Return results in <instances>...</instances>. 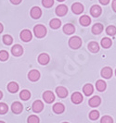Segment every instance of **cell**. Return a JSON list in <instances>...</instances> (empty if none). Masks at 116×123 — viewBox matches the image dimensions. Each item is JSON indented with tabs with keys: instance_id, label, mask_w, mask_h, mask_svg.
Instances as JSON below:
<instances>
[{
	"instance_id": "26",
	"label": "cell",
	"mask_w": 116,
	"mask_h": 123,
	"mask_svg": "<svg viewBox=\"0 0 116 123\" xmlns=\"http://www.w3.org/2000/svg\"><path fill=\"white\" fill-rule=\"evenodd\" d=\"M88 49L91 51L92 53H97L99 51V45L97 42H90L88 43Z\"/></svg>"
},
{
	"instance_id": "17",
	"label": "cell",
	"mask_w": 116,
	"mask_h": 123,
	"mask_svg": "<svg viewBox=\"0 0 116 123\" xmlns=\"http://www.w3.org/2000/svg\"><path fill=\"white\" fill-rule=\"evenodd\" d=\"M49 60H50V57L47 53H42L38 56V62L41 65H47L49 62Z\"/></svg>"
},
{
	"instance_id": "36",
	"label": "cell",
	"mask_w": 116,
	"mask_h": 123,
	"mask_svg": "<svg viewBox=\"0 0 116 123\" xmlns=\"http://www.w3.org/2000/svg\"><path fill=\"white\" fill-rule=\"evenodd\" d=\"M42 4L45 7H51L54 5V0H42Z\"/></svg>"
},
{
	"instance_id": "41",
	"label": "cell",
	"mask_w": 116,
	"mask_h": 123,
	"mask_svg": "<svg viewBox=\"0 0 116 123\" xmlns=\"http://www.w3.org/2000/svg\"><path fill=\"white\" fill-rule=\"evenodd\" d=\"M2 97H3V92L0 91V99H2Z\"/></svg>"
},
{
	"instance_id": "30",
	"label": "cell",
	"mask_w": 116,
	"mask_h": 123,
	"mask_svg": "<svg viewBox=\"0 0 116 123\" xmlns=\"http://www.w3.org/2000/svg\"><path fill=\"white\" fill-rule=\"evenodd\" d=\"M2 40H3V43H5L6 45H10V44L13 43V38L10 36L9 34L4 35L3 38H2Z\"/></svg>"
},
{
	"instance_id": "11",
	"label": "cell",
	"mask_w": 116,
	"mask_h": 123,
	"mask_svg": "<svg viewBox=\"0 0 116 123\" xmlns=\"http://www.w3.org/2000/svg\"><path fill=\"white\" fill-rule=\"evenodd\" d=\"M56 93L60 98H65L68 95V90L63 86H60L56 88Z\"/></svg>"
},
{
	"instance_id": "40",
	"label": "cell",
	"mask_w": 116,
	"mask_h": 123,
	"mask_svg": "<svg viewBox=\"0 0 116 123\" xmlns=\"http://www.w3.org/2000/svg\"><path fill=\"white\" fill-rule=\"evenodd\" d=\"M3 29H4V27H3V25L0 23V33L3 31Z\"/></svg>"
},
{
	"instance_id": "14",
	"label": "cell",
	"mask_w": 116,
	"mask_h": 123,
	"mask_svg": "<svg viewBox=\"0 0 116 123\" xmlns=\"http://www.w3.org/2000/svg\"><path fill=\"white\" fill-rule=\"evenodd\" d=\"M100 103H101V99H100L99 96H97V95L93 96L88 101V105H90L91 107H97V106H98V105H100Z\"/></svg>"
},
{
	"instance_id": "32",
	"label": "cell",
	"mask_w": 116,
	"mask_h": 123,
	"mask_svg": "<svg viewBox=\"0 0 116 123\" xmlns=\"http://www.w3.org/2000/svg\"><path fill=\"white\" fill-rule=\"evenodd\" d=\"M27 122L28 123H39L40 122V119L39 117L35 116V115H31L30 117H28L27 118Z\"/></svg>"
},
{
	"instance_id": "44",
	"label": "cell",
	"mask_w": 116,
	"mask_h": 123,
	"mask_svg": "<svg viewBox=\"0 0 116 123\" xmlns=\"http://www.w3.org/2000/svg\"><path fill=\"white\" fill-rule=\"evenodd\" d=\"M62 123H69V122H62Z\"/></svg>"
},
{
	"instance_id": "1",
	"label": "cell",
	"mask_w": 116,
	"mask_h": 123,
	"mask_svg": "<svg viewBox=\"0 0 116 123\" xmlns=\"http://www.w3.org/2000/svg\"><path fill=\"white\" fill-rule=\"evenodd\" d=\"M34 32L37 38H43L47 34V28L44 25L38 24L34 28Z\"/></svg>"
},
{
	"instance_id": "22",
	"label": "cell",
	"mask_w": 116,
	"mask_h": 123,
	"mask_svg": "<svg viewBox=\"0 0 116 123\" xmlns=\"http://www.w3.org/2000/svg\"><path fill=\"white\" fill-rule=\"evenodd\" d=\"M101 43V46H102L103 48L108 49V48H110V46H111V44H112V41H111V39L108 38V37H104V38H102L101 43Z\"/></svg>"
},
{
	"instance_id": "28",
	"label": "cell",
	"mask_w": 116,
	"mask_h": 123,
	"mask_svg": "<svg viewBox=\"0 0 116 123\" xmlns=\"http://www.w3.org/2000/svg\"><path fill=\"white\" fill-rule=\"evenodd\" d=\"M31 97V92L28 90H22L20 92V98L23 101H27L28 99H30Z\"/></svg>"
},
{
	"instance_id": "7",
	"label": "cell",
	"mask_w": 116,
	"mask_h": 123,
	"mask_svg": "<svg viewBox=\"0 0 116 123\" xmlns=\"http://www.w3.org/2000/svg\"><path fill=\"white\" fill-rule=\"evenodd\" d=\"M68 12V7L65 5H59L56 7V14L59 17H63L65 16Z\"/></svg>"
},
{
	"instance_id": "8",
	"label": "cell",
	"mask_w": 116,
	"mask_h": 123,
	"mask_svg": "<svg viewBox=\"0 0 116 123\" xmlns=\"http://www.w3.org/2000/svg\"><path fill=\"white\" fill-rule=\"evenodd\" d=\"M72 102H73V104H75V105H78L80 103H82V101H83V95H82V93L81 92H73V94H72Z\"/></svg>"
},
{
	"instance_id": "5",
	"label": "cell",
	"mask_w": 116,
	"mask_h": 123,
	"mask_svg": "<svg viewBox=\"0 0 116 123\" xmlns=\"http://www.w3.org/2000/svg\"><path fill=\"white\" fill-rule=\"evenodd\" d=\"M20 39L23 41V42H29L32 40V32H31L30 30H27V29H25L23 31H21L20 32Z\"/></svg>"
},
{
	"instance_id": "45",
	"label": "cell",
	"mask_w": 116,
	"mask_h": 123,
	"mask_svg": "<svg viewBox=\"0 0 116 123\" xmlns=\"http://www.w3.org/2000/svg\"><path fill=\"white\" fill-rule=\"evenodd\" d=\"M115 75H116V69H115Z\"/></svg>"
},
{
	"instance_id": "15",
	"label": "cell",
	"mask_w": 116,
	"mask_h": 123,
	"mask_svg": "<svg viewBox=\"0 0 116 123\" xmlns=\"http://www.w3.org/2000/svg\"><path fill=\"white\" fill-rule=\"evenodd\" d=\"M41 15H42V10L40 9V7H38V6H34L32 9H31V16H32V18H39L41 17Z\"/></svg>"
},
{
	"instance_id": "27",
	"label": "cell",
	"mask_w": 116,
	"mask_h": 123,
	"mask_svg": "<svg viewBox=\"0 0 116 123\" xmlns=\"http://www.w3.org/2000/svg\"><path fill=\"white\" fill-rule=\"evenodd\" d=\"M61 25V19L59 18H52L49 22V26L52 28V29H59Z\"/></svg>"
},
{
	"instance_id": "3",
	"label": "cell",
	"mask_w": 116,
	"mask_h": 123,
	"mask_svg": "<svg viewBox=\"0 0 116 123\" xmlns=\"http://www.w3.org/2000/svg\"><path fill=\"white\" fill-rule=\"evenodd\" d=\"M43 99L48 104H51L52 102L55 101V94L51 91H46L43 93Z\"/></svg>"
},
{
	"instance_id": "33",
	"label": "cell",
	"mask_w": 116,
	"mask_h": 123,
	"mask_svg": "<svg viewBox=\"0 0 116 123\" xmlns=\"http://www.w3.org/2000/svg\"><path fill=\"white\" fill-rule=\"evenodd\" d=\"M8 56H9V55H8V53L7 52L6 50H1L0 51V60L1 61H6V60H7L8 59Z\"/></svg>"
},
{
	"instance_id": "9",
	"label": "cell",
	"mask_w": 116,
	"mask_h": 123,
	"mask_svg": "<svg viewBox=\"0 0 116 123\" xmlns=\"http://www.w3.org/2000/svg\"><path fill=\"white\" fill-rule=\"evenodd\" d=\"M11 110L14 114H20L23 110V105L20 102H14L11 105Z\"/></svg>"
},
{
	"instance_id": "19",
	"label": "cell",
	"mask_w": 116,
	"mask_h": 123,
	"mask_svg": "<svg viewBox=\"0 0 116 123\" xmlns=\"http://www.w3.org/2000/svg\"><path fill=\"white\" fill-rule=\"evenodd\" d=\"M64 110H65V106L61 103H56L55 105H53V111L56 114H61L64 112Z\"/></svg>"
},
{
	"instance_id": "31",
	"label": "cell",
	"mask_w": 116,
	"mask_h": 123,
	"mask_svg": "<svg viewBox=\"0 0 116 123\" xmlns=\"http://www.w3.org/2000/svg\"><path fill=\"white\" fill-rule=\"evenodd\" d=\"M98 117H99V112L97 110H92L89 113V118L91 120H97Z\"/></svg>"
},
{
	"instance_id": "6",
	"label": "cell",
	"mask_w": 116,
	"mask_h": 123,
	"mask_svg": "<svg viewBox=\"0 0 116 123\" xmlns=\"http://www.w3.org/2000/svg\"><path fill=\"white\" fill-rule=\"evenodd\" d=\"M28 79L31 81H37L40 79V72L37 69H32L28 73Z\"/></svg>"
},
{
	"instance_id": "42",
	"label": "cell",
	"mask_w": 116,
	"mask_h": 123,
	"mask_svg": "<svg viewBox=\"0 0 116 123\" xmlns=\"http://www.w3.org/2000/svg\"><path fill=\"white\" fill-rule=\"evenodd\" d=\"M59 2H63V1H65V0H58Z\"/></svg>"
},
{
	"instance_id": "38",
	"label": "cell",
	"mask_w": 116,
	"mask_h": 123,
	"mask_svg": "<svg viewBox=\"0 0 116 123\" xmlns=\"http://www.w3.org/2000/svg\"><path fill=\"white\" fill-rule=\"evenodd\" d=\"M10 2L12 4H14V5H18V4H20L21 2V0H10Z\"/></svg>"
},
{
	"instance_id": "39",
	"label": "cell",
	"mask_w": 116,
	"mask_h": 123,
	"mask_svg": "<svg viewBox=\"0 0 116 123\" xmlns=\"http://www.w3.org/2000/svg\"><path fill=\"white\" fill-rule=\"evenodd\" d=\"M112 9L116 12V0H112Z\"/></svg>"
},
{
	"instance_id": "34",
	"label": "cell",
	"mask_w": 116,
	"mask_h": 123,
	"mask_svg": "<svg viewBox=\"0 0 116 123\" xmlns=\"http://www.w3.org/2000/svg\"><path fill=\"white\" fill-rule=\"evenodd\" d=\"M8 111V106L5 103H0V115H4Z\"/></svg>"
},
{
	"instance_id": "12",
	"label": "cell",
	"mask_w": 116,
	"mask_h": 123,
	"mask_svg": "<svg viewBox=\"0 0 116 123\" xmlns=\"http://www.w3.org/2000/svg\"><path fill=\"white\" fill-rule=\"evenodd\" d=\"M11 53H12V55L14 56H20V55H22V53H23V48L20 44H15V45H13L12 48H11Z\"/></svg>"
},
{
	"instance_id": "23",
	"label": "cell",
	"mask_w": 116,
	"mask_h": 123,
	"mask_svg": "<svg viewBox=\"0 0 116 123\" xmlns=\"http://www.w3.org/2000/svg\"><path fill=\"white\" fill-rule=\"evenodd\" d=\"M106 82L102 80H97V82H96V88H97V90H98V92H104L105 91V89H106Z\"/></svg>"
},
{
	"instance_id": "35",
	"label": "cell",
	"mask_w": 116,
	"mask_h": 123,
	"mask_svg": "<svg viewBox=\"0 0 116 123\" xmlns=\"http://www.w3.org/2000/svg\"><path fill=\"white\" fill-rule=\"evenodd\" d=\"M100 123H113V119L110 116H103L100 119Z\"/></svg>"
},
{
	"instance_id": "13",
	"label": "cell",
	"mask_w": 116,
	"mask_h": 123,
	"mask_svg": "<svg viewBox=\"0 0 116 123\" xmlns=\"http://www.w3.org/2000/svg\"><path fill=\"white\" fill-rule=\"evenodd\" d=\"M112 73H113L112 72V69L110 67H105V68H103L101 69V72H100L101 77H103L104 79H110V77L112 76Z\"/></svg>"
},
{
	"instance_id": "16",
	"label": "cell",
	"mask_w": 116,
	"mask_h": 123,
	"mask_svg": "<svg viewBox=\"0 0 116 123\" xmlns=\"http://www.w3.org/2000/svg\"><path fill=\"white\" fill-rule=\"evenodd\" d=\"M72 10H73V12L74 14L79 15V14H81L84 11V6L81 3H74L72 6Z\"/></svg>"
},
{
	"instance_id": "4",
	"label": "cell",
	"mask_w": 116,
	"mask_h": 123,
	"mask_svg": "<svg viewBox=\"0 0 116 123\" xmlns=\"http://www.w3.org/2000/svg\"><path fill=\"white\" fill-rule=\"evenodd\" d=\"M32 109L34 113H40L44 109V104L42 101L36 100L34 102V104L32 105Z\"/></svg>"
},
{
	"instance_id": "24",
	"label": "cell",
	"mask_w": 116,
	"mask_h": 123,
	"mask_svg": "<svg viewBox=\"0 0 116 123\" xmlns=\"http://www.w3.org/2000/svg\"><path fill=\"white\" fill-rule=\"evenodd\" d=\"M83 92L85 93V95L86 96H89V95H91L93 92H94V88L92 86L91 84H86L85 86L83 87Z\"/></svg>"
},
{
	"instance_id": "10",
	"label": "cell",
	"mask_w": 116,
	"mask_h": 123,
	"mask_svg": "<svg viewBox=\"0 0 116 123\" xmlns=\"http://www.w3.org/2000/svg\"><path fill=\"white\" fill-rule=\"evenodd\" d=\"M101 12H102V9L101 7L98 6V5H94L90 8V14L94 18H98L101 15Z\"/></svg>"
},
{
	"instance_id": "21",
	"label": "cell",
	"mask_w": 116,
	"mask_h": 123,
	"mask_svg": "<svg viewBox=\"0 0 116 123\" xmlns=\"http://www.w3.org/2000/svg\"><path fill=\"white\" fill-rule=\"evenodd\" d=\"M102 31H103V25L101 23H96L92 27V32L94 34H99L102 32Z\"/></svg>"
},
{
	"instance_id": "25",
	"label": "cell",
	"mask_w": 116,
	"mask_h": 123,
	"mask_svg": "<svg viewBox=\"0 0 116 123\" xmlns=\"http://www.w3.org/2000/svg\"><path fill=\"white\" fill-rule=\"evenodd\" d=\"M79 22L81 25L83 26H88V25L91 23V18H89L87 15H84L82 16L79 19Z\"/></svg>"
},
{
	"instance_id": "2",
	"label": "cell",
	"mask_w": 116,
	"mask_h": 123,
	"mask_svg": "<svg viewBox=\"0 0 116 123\" xmlns=\"http://www.w3.org/2000/svg\"><path fill=\"white\" fill-rule=\"evenodd\" d=\"M69 45L73 49H78L82 45V40L79 36H73L69 40Z\"/></svg>"
},
{
	"instance_id": "37",
	"label": "cell",
	"mask_w": 116,
	"mask_h": 123,
	"mask_svg": "<svg viewBox=\"0 0 116 123\" xmlns=\"http://www.w3.org/2000/svg\"><path fill=\"white\" fill-rule=\"evenodd\" d=\"M98 1H99V3L102 4V5H108V4L110 3V0H98Z\"/></svg>"
},
{
	"instance_id": "43",
	"label": "cell",
	"mask_w": 116,
	"mask_h": 123,
	"mask_svg": "<svg viewBox=\"0 0 116 123\" xmlns=\"http://www.w3.org/2000/svg\"><path fill=\"white\" fill-rule=\"evenodd\" d=\"M0 123H5L4 121H0Z\"/></svg>"
},
{
	"instance_id": "20",
	"label": "cell",
	"mask_w": 116,
	"mask_h": 123,
	"mask_svg": "<svg viewBox=\"0 0 116 123\" xmlns=\"http://www.w3.org/2000/svg\"><path fill=\"white\" fill-rule=\"evenodd\" d=\"M63 31H64V33H66L68 35L73 34V32L75 31V27L73 24H71V23H67L63 27Z\"/></svg>"
},
{
	"instance_id": "29",
	"label": "cell",
	"mask_w": 116,
	"mask_h": 123,
	"mask_svg": "<svg viewBox=\"0 0 116 123\" xmlns=\"http://www.w3.org/2000/svg\"><path fill=\"white\" fill-rule=\"evenodd\" d=\"M106 33L108 35H110V36H113L116 34V27L113 26V25H110L106 28Z\"/></svg>"
},
{
	"instance_id": "18",
	"label": "cell",
	"mask_w": 116,
	"mask_h": 123,
	"mask_svg": "<svg viewBox=\"0 0 116 123\" xmlns=\"http://www.w3.org/2000/svg\"><path fill=\"white\" fill-rule=\"evenodd\" d=\"M7 91L9 92H11V93H15V92H18L19 90V84L17 82H15V81H10L8 84H7Z\"/></svg>"
}]
</instances>
